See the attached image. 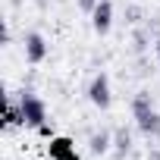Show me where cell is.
Segmentation results:
<instances>
[{
    "instance_id": "cell-1",
    "label": "cell",
    "mask_w": 160,
    "mask_h": 160,
    "mask_svg": "<svg viewBox=\"0 0 160 160\" xmlns=\"http://www.w3.org/2000/svg\"><path fill=\"white\" fill-rule=\"evenodd\" d=\"M19 107H22L25 126H32V129H41V126L47 122V107H44V101H41L38 94H32V91H22V94H19Z\"/></svg>"
},
{
    "instance_id": "cell-2",
    "label": "cell",
    "mask_w": 160,
    "mask_h": 160,
    "mask_svg": "<svg viewBox=\"0 0 160 160\" xmlns=\"http://www.w3.org/2000/svg\"><path fill=\"white\" fill-rule=\"evenodd\" d=\"M88 101H91L98 110H107V107H110L113 94H110V78H107V72H98V75L91 78V85H88Z\"/></svg>"
},
{
    "instance_id": "cell-3",
    "label": "cell",
    "mask_w": 160,
    "mask_h": 160,
    "mask_svg": "<svg viewBox=\"0 0 160 160\" xmlns=\"http://www.w3.org/2000/svg\"><path fill=\"white\" fill-rule=\"evenodd\" d=\"M47 154H50V160H78L75 141H72V138H66V135H57V138H50V144H47Z\"/></svg>"
},
{
    "instance_id": "cell-4",
    "label": "cell",
    "mask_w": 160,
    "mask_h": 160,
    "mask_svg": "<svg viewBox=\"0 0 160 160\" xmlns=\"http://www.w3.org/2000/svg\"><path fill=\"white\" fill-rule=\"evenodd\" d=\"M91 25H94L98 35L110 32V25H113V3H110V0H101V3L91 10Z\"/></svg>"
},
{
    "instance_id": "cell-5",
    "label": "cell",
    "mask_w": 160,
    "mask_h": 160,
    "mask_svg": "<svg viewBox=\"0 0 160 160\" xmlns=\"http://www.w3.org/2000/svg\"><path fill=\"white\" fill-rule=\"evenodd\" d=\"M44 57H47V41H44V35L28 32V35H25V60H28V63H44Z\"/></svg>"
},
{
    "instance_id": "cell-6",
    "label": "cell",
    "mask_w": 160,
    "mask_h": 160,
    "mask_svg": "<svg viewBox=\"0 0 160 160\" xmlns=\"http://www.w3.org/2000/svg\"><path fill=\"white\" fill-rule=\"evenodd\" d=\"M135 122H138L141 135H148V138H160V113H157V110L138 113V116H135Z\"/></svg>"
},
{
    "instance_id": "cell-7",
    "label": "cell",
    "mask_w": 160,
    "mask_h": 160,
    "mask_svg": "<svg viewBox=\"0 0 160 160\" xmlns=\"http://www.w3.org/2000/svg\"><path fill=\"white\" fill-rule=\"evenodd\" d=\"M113 151H116V157H126V154L132 151V132H129L126 126H119V129L113 132Z\"/></svg>"
},
{
    "instance_id": "cell-8",
    "label": "cell",
    "mask_w": 160,
    "mask_h": 160,
    "mask_svg": "<svg viewBox=\"0 0 160 160\" xmlns=\"http://www.w3.org/2000/svg\"><path fill=\"white\" fill-rule=\"evenodd\" d=\"M88 148H91V154H107V151L113 148V135L101 129V132L91 135V144H88Z\"/></svg>"
},
{
    "instance_id": "cell-9",
    "label": "cell",
    "mask_w": 160,
    "mask_h": 160,
    "mask_svg": "<svg viewBox=\"0 0 160 160\" xmlns=\"http://www.w3.org/2000/svg\"><path fill=\"white\" fill-rule=\"evenodd\" d=\"M7 126H22L25 122V116H22V107L16 104V101H7V119H3Z\"/></svg>"
},
{
    "instance_id": "cell-10",
    "label": "cell",
    "mask_w": 160,
    "mask_h": 160,
    "mask_svg": "<svg viewBox=\"0 0 160 160\" xmlns=\"http://www.w3.org/2000/svg\"><path fill=\"white\" fill-rule=\"evenodd\" d=\"M132 47H135L138 53L148 50V47H151V32H148V28H138V32L132 35Z\"/></svg>"
},
{
    "instance_id": "cell-11",
    "label": "cell",
    "mask_w": 160,
    "mask_h": 160,
    "mask_svg": "<svg viewBox=\"0 0 160 160\" xmlns=\"http://www.w3.org/2000/svg\"><path fill=\"white\" fill-rule=\"evenodd\" d=\"M141 16H144V10H141V7H126V22H132V25H135V22H141Z\"/></svg>"
},
{
    "instance_id": "cell-12",
    "label": "cell",
    "mask_w": 160,
    "mask_h": 160,
    "mask_svg": "<svg viewBox=\"0 0 160 160\" xmlns=\"http://www.w3.org/2000/svg\"><path fill=\"white\" fill-rule=\"evenodd\" d=\"M98 3H101V0H78V7H82L85 13H91V10H94Z\"/></svg>"
},
{
    "instance_id": "cell-13",
    "label": "cell",
    "mask_w": 160,
    "mask_h": 160,
    "mask_svg": "<svg viewBox=\"0 0 160 160\" xmlns=\"http://www.w3.org/2000/svg\"><path fill=\"white\" fill-rule=\"evenodd\" d=\"M154 53H157V63H160V35L154 38Z\"/></svg>"
},
{
    "instance_id": "cell-14",
    "label": "cell",
    "mask_w": 160,
    "mask_h": 160,
    "mask_svg": "<svg viewBox=\"0 0 160 160\" xmlns=\"http://www.w3.org/2000/svg\"><path fill=\"white\" fill-rule=\"evenodd\" d=\"M148 160H160V151H151V154H148Z\"/></svg>"
}]
</instances>
